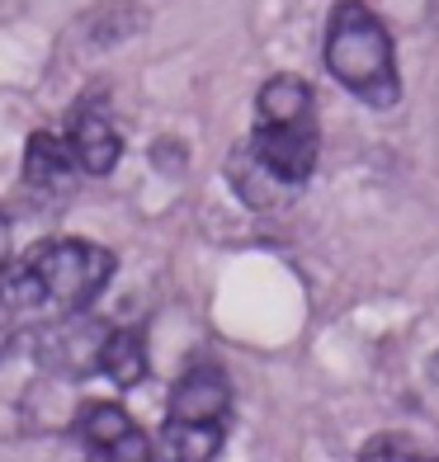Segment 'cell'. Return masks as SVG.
<instances>
[{
    "label": "cell",
    "instance_id": "6da1fadb",
    "mask_svg": "<svg viewBox=\"0 0 439 462\" xmlns=\"http://www.w3.org/2000/svg\"><path fill=\"white\" fill-rule=\"evenodd\" d=\"M114 279V255L95 241L57 236L38 241L24 264H10L0 292L14 307H52L57 317H80Z\"/></svg>",
    "mask_w": 439,
    "mask_h": 462
},
{
    "label": "cell",
    "instance_id": "7a4b0ae2",
    "mask_svg": "<svg viewBox=\"0 0 439 462\" xmlns=\"http://www.w3.org/2000/svg\"><path fill=\"white\" fill-rule=\"evenodd\" d=\"M326 71L350 95H360L373 109H388L402 95L397 80V48L392 33L364 0H336L326 24Z\"/></svg>",
    "mask_w": 439,
    "mask_h": 462
},
{
    "label": "cell",
    "instance_id": "3957f363",
    "mask_svg": "<svg viewBox=\"0 0 439 462\" xmlns=\"http://www.w3.org/2000/svg\"><path fill=\"white\" fill-rule=\"evenodd\" d=\"M76 439L86 448V462H156L152 439L118 402H90L76 415Z\"/></svg>",
    "mask_w": 439,
    "mask_h": 462
},
{
    "label": "cell",
    "instance_id": "277c9868",
    "mask_svg": "<svg viewBox=\"0 0 439 462\" xmlns=\"http://www.w3.org/2000/svg\"><path fill=\"white\" fill-rule=\"evenodd\" d=\"M250 156L284 189H303L317 171V123H288V128H260L256 123Z\"/></svg>",
    "mask_w": 439,
    "mask_h": 462
},
{
    "label": "cell",
    "instance_id": "5b68a950",
    "mask_svg": "<svg viewBox=\"0 0 439 462\" xmlns=\"http://www.w3.org/2000/svg\"><path fill=\"white\" fill-rule=\"evenodd\" d=\"M61 142H67V152H71L80 175H109L123 156V137L114 128V118L104 109H95V104H80L71 114V128Z\"/></svg>",
    "mask_w": 439,
    "mask_h": 462
},
{
    "label": "cell",
    "instance_id": "8992f818",
    "mask_svg": "<svg viewBox=\"0 0 439 462\" xmlns=\"http://www.w3.org/2000/svg\"><path fill=\"white\" fill-rule=\"evenodd\" d=\"M232 383L213 364H190L171 387V420H227Z\"/></svg>",
    "mask_w": 439,
    "mask_h": 462
},
{
    "label": "cell",
    "instance_id": "52a82bcc",
    "mask_svg": "<svg viewBox=\"0 0 439 462\" xmlns=\"http://www.w3.org/2000/svg\"><path fill=\"white\" fill-rule=\"evenodd\" d=\"M76 175L80 171H76L67 142H61L57 133H33L29 137V146H24V184L33 189V194L61 199V194H71Z\"/></svg>",
    "mask_w": 439,
    "mask_h": 462
},
{
    "label": "cell",
    "instance_id": "ba28073f",
    "mask_svg": "<svg viewBox=\"0 0 439 462\" xmlns=\"http://www.w3.org/2000/svg\"><path fill=\"white\" fill-rule=\"evenodd\" d=\"M152 453L161 462H213L222 453V420H171L165 415Z\"/></svg>",
    "mask_w": 439,
    "mask_h": 462
},
{
    "label": "cell",
    "instance_id": "9c48e42d",
    "mask_svg": "<svg viewBox=\"0 0 439 462\" xmlns=\"http://www.w3.org/2000/svg\"><path fill=\"white\" fill-rule=\"evenodd\" d=\"M260 128H288V123H317L312 118V86L298 76H269L256 95Z\"/></svg>",
    "mask_w": 439,
    "mask_h": 462
},
{
    "label": "cell",
    "instance_id": "30bf717a",
    "mask_svg": "<svg viewBox=\"0 0 439 462\" xmlns=\"http://www.w3.org/2000/svg\"><path fill=\"white\" fill-rule=\"evenodd\" d=\"M95 368L109 377L114 387H137L142 377H146V340H142V330L133 326H118V330H104V340H99V354H95Z\"/></svg>",
    "mask_w": 439,
    "mask_h": 462
},
{
    "label": "cell",
    "instance_id": "8fae6325",
    "mask_svg": "<svg viewBox=\"0 0 439 462\" xmlns=\"http://www.w3.org/2000/svg\"><path fill=\"white\" fill-rule=\"evenodd\" d=\"M360 462H439V453H421V444L406 434H373Z\"/></svg>",
    "mask_w": 439,
    "mask_h": 462
},
{
    "label": "cell",
    "instance_id": "7c38bea8",
    "mask_svg": "<svg viewBox=\"0 0 439 462\" xmlns=\"http://www.w3.org/2000/svg\"><path fill=\"white\" fill-rule=\"evenodd\" d=\"M10 264H14V231H10L5 213H0V283H5V274H10Z\"/></svg>",
    "mask_w": 439,
    "mask_h": 462
},
{
    "label": "cell",
    "instance_id": "4fadbf2b",
    "mask_svg": "<svg viewBox=\"0 0 439 462\" xmlns=\"http://www.w3.org/2000/svg\"><path fill=\"white\" fill-rule=\"evenodd\" d=\"M14 345V302L0 292V354H5Z\"/></svg>",
    "mask_w": 439,
    "mask_h": 462
}]
</instances>
